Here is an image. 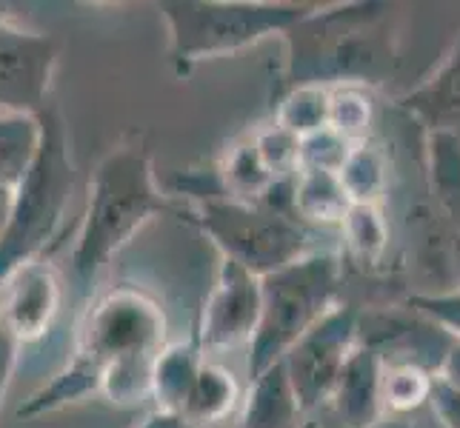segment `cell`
<instances>
[{"mask_svg": "<svg viewBox=\"0 0 460 428\" xmlns=\"http://www.w3.org/2000/svg\"><path fill=\"white\" fill-rule=\"evenodd\" d=\"M426 157H429L432 195L460 229V137L452 132H429Z\"/></svg>", "mask_w": 460, "mask_h": 428, "instance_id": "cell-20", "label": "cell"}, {"mask_svg": "<svg viewBox=\"0 0 460 428\" xmlns=\"http://www.w3.org/2000/svg\"><path fill=\"white\" fill-rule=\"evenodd\" d=\"M63 306V283L55 266L31 260L0 283V326L18 345L38 343L52 331Z\"/></svg>", "mask_w": 460, "mask_h": 428, "instance_id": "cell-11", "label": "cell"}, {"mask_svg": "<svg viewBox=\"0 0 460 428\" xmlns=\"http://www.w3.org/2000/svg\"><path fill=\"white\" fill-rule=\"evenodd\" d=\"M12 209H14V188L0 183V240H4V234L9 229Z\"/></svg>", "mask_w": 460, "mask_h": 428, "instance_id": "cell-33", "label": "cell"}, {"mask_svg": "<svg viewBox=\"0 0 460 428\" xmlns=\"http://www.w3.org/2000/svg\"><path fill=\"white\" fill-rule=\"evenodd\" d=\"M237 406H241V386L234 374L220 362L203 360L178 417L189 428H215L226 423Z\"/></svg>", "mask_w": 460, "mask_h": 428, "instance_id": "cell-14", "label": "cell"}, {"mask_svg": "<svg viewBox=\"0 0 460 428\" xmlns=\"http://www.w3.org/2000/svg\"><path fill=\"white\" fill-rule=\"evenodd\" d=\"M349 197L338 180V174L329 171H304L297 169L292 178V212L317 226L343 223L349 212Z\"/></svg>", "mask_w": 460, "mask_h": 428, "instance_id": "cell-18", "label": "cell"}, {"mask_svg": "<svg viewBox=\"0 0 460 428\" xmlns=\"http://www.w3.org/2000/svg\"><path fill=\"white\" fill-rule=\"evenodd\" d=\"M203 352L195 340L186 343H166V348L157 354L155 366H152V380H149V397L155 400V411H164V415H181L183 400L189 389H192L198 369L203 362Z\"/></svg>", "mask_w": 460, "mask_h": 428, "instance_id": "cell-16", "label": "cell"}, {"mask_svg": "<svg viewBox=\"0 0 460 428\" xmlns=\"http://www.w3.org/2000/svg\"><path fill=\"white\" fill-rule=\"evenodd\" d=\"M198 220L224 260L266 277L309 255V237L292 217L263 203H243L226 195L200 200Z\"/></svg>", "mask_w": 460, "mask_h": 428, "instance_id": "cell-7", "label": "cell"}, {"mask_svg": "<svg viewBox=\"0 0 460 428\" xmlns=\"http://www.w3.org/2000/svg\"><path fill=\"white\" fill-rule=\"evenodd\" d=\"M18 340H14L9 331L0 326V403H4V394H6V386L12 380V371H14V362H18Z\"/></svg>", "mask_w": 460, "mask_h": 428, "instance_id": "cell-31", "label": "cell"}, {"mask_svg": "<svg viewBox=\"0 0 460 428\" xmlns=\"http://www.w3.org/2000/svg\"><path fill=\"white\" fill-rule=\"evenodd\" d=\"M372 428H411V423H406V420H377Z\"/></svg>", "mask_w": 460, "mask_h": 428, "instance_id": "cell-35", "label": "cell"}, {"mask_svg": "<svg viewBox=\"0 0 460 428\" xmlns=\"http://www.w3.org/2000/svg\"><path fill=\"white\" fill-rule=\"evenodd\" d=\"M300 406L292 391V383L283 369V360L252 377V389L243 400L241 428H297Z\"/></svg>", "mask_w": 460, "mask_h": 428, "instance_id": "cell-15", "label": "cell"}, {"mask_svg": "<svg viewBox=\"0 0 460 428\" xmlns=\"http://www.w3.org/2000/svg\"><path fill=\"white\" fill-rule=\"evenodd\" d=\"M343 237L352 255L360 260H377L386 249V220L377 205H349L343 217Z\"/></svg>", "mask_w": 460, "mask_h": 428, "instance_id": "cell-26", "label": "cell"}, {"mask_svg": "<svg viewBox=\"0 0 460 428\" xmlns=\"http://www.w3.org/2000/svg\"><path fill=\"white\" fill-rule=\"evenodd\" d=\"M358 337V311L352 306H335L283 354V369H287V377L304 415L332 397V389H335L343 371V362L360 345Z\"/></svg>", "mask_w": 460, "mask_h": 428, "instance_id": "cell-8", "label": "cell"}, {"mask_svg": "<svg viewBox=\"0 0 460 428\" xmlns=\"http://www.w3.org/2000/svg\"><path fill=\"white\" fill-rule=\"evenodd\" d=\"M312 12L304 4H161L169 29V55L192 66L243 52L269 35L289 31Z\"/></svg>", "mask_w": 460, "mask_h": 428, "instance_id": "cell-6", "label": "cell"}, {"mask_svg": "<svg viewBox=\"0 0 460 428\" xmlns=\"http://www.w3.org/2000/svg\"><path fill=\"white\" fill-rule=\"evenodd\" d=\"M401 103L429 123V132H452L460 137V40L429 81L411 89Z\"/></svg>", "mask_w": 460, "mask_h": 428, "instance_id": "cell-13", "label": "cell"}, {"mask_svg": "<svg viewBox=\"0 0 460 428\" xmlns=\"http://www.w3.org/2000/svg\"><path fill=\"white\" fill-rule=\"evenodd\" d=\"M429 403L435 408L438 420L443 428H460V391L447 386L443 380H432V391H429Z\"/></svg>", "mask_w": 460, "mask_h": 428, "instance_id": "cell-30", "label": "cell"}, {"mask_svg": "<svg viewBox=\"0 0 460 428\" xmlns=\"http://www.w3.org/2000/svg\"><path fill=\"white\" fill-rule=\"evenodd\" d=\"M43 140L40 115L0 112V183L18 186L35 163Z\"/></svg>", "mask_w": 460, "mask_h": 428, "instance_id": "cell-19", "label": "cell"}, {"mask_svg": "<svg viewBox=\"0 0 460 428\" xmlns=\"http://www.w3.org/2000/svg\"><path fill=\"white\" fill-rule=\"evenodd\" d=\"M101 380H103V369L94 362L92 357L75 352V357L63 366L49 383L40 386L31 397L18 408L21 417H43L52 415V411L81 403L84 397H92V394H101Z\"/></svg>", "mask_w": 460, "mask_h": 428, "instance_id": "cell-17", "label": "cell"}, {"mask_svg": "<svg viewBox=\"0 0 460 428\" xmlns=\"http://www.w3.org/2000/svg\"><path fill=\"white\" fill-rule=\"evenodd\" d=\"M338 180L352 205H377L386 192V163L369 140L355 143L346 163L338 171Z\"/></svg>", "mask_w": 460, "mask_h": 428, "instance_id": "cell-22", "label": "cell"}, {"mask_svg": "<svg viewBox=\"0 0 460 428\" xmlns=\"http://www.w3.org/2000/svg\"><path fill=\"white\" fill-rule=\"evenodd\" d=\"M55 66V40L0 12V112L40 115L49 98Z\"/></svg>", "mask_w": 460, "mask_h": 428, "instance_id": "cell-9", "label": "cell"}, {"mask_svg": "<svg viewBox=\"0 0 460 428\" xmlns=\"http://www.w3.org/2000/svg\"><path fill=\"white\" fill-rule=\"evenodd\" d=\"M435 377L460 391V340L452 343V348L447 352V357H443V362H440V369H438Z\"/></svg>", "mask_w": 460, "mask_h": 428, "instance_id": "cell-32", "label": "cell"}, {"mask_svg": "<svg viewBox=\"0 0 460 428\" xmlns=\"http://www.w3.org/2000/svg\"><path fill=\"white\" fill-rule=\"evenodd\" d=\"M261 317V277L232 260H220L215 289L206 300L198 345L206 354L232 352L255 337Z\"/></svg>", "mask_w": 460, "mask_h": 428, "instance_id": "cell-10", "label": "cell"}, {"mask_svg": "<svg viewBox=\"0 0 460 428\" xmlns=\"http://www.w3.org/2000/svg\"><path fill=\"white\" fill-rule=\"evenodd\" d=\"M435 374L409 362H384V377H380V403H386L392 411L406 415L429 400Z\"/></svg>", "mask_w": 460, "mask_h": 428, "instance_id": "cell-24", "label": "cell"}, {"mask_svg": "<svg viewBox=\"0 0 460 428\" xmlns=\"http://www.w3.org/2000/svg\"><path fill=\"white\" fill-rule=\"evenodd\" d=\"M355 143H349L346 137H341L335 129H321L312 132L306 137H300L297 143V169L304 171H329L338 174L341 166L346 163L349 152H352Z\"/></svg>", "mask_w": 460, "mask_h": 428, "instance_id": "cell-27", "label": "cell"}, {"mask_svg": "<svg viewBox=\"0 0 460 428\" xmlns=\"http://www.w3.org/2000/svg\"><path fill=\"white\" fill-rule=\"evenodd\" d=\"M237 428H241V425H237Z\"/></svg>", "mask_w": 460, "mask_h": 428, "instance_id": "cell-38", "label": "cell"}, {"mask_svg": "<svg viewBox=\"0 0 460 428\" xmlns=\"http://www.w3.org/2000/svg\"><path fill=\"white\" fill-rule=\"evenodd\" d=\"M406 306L426 317L429 323L443 328L452 340H460V289L457 292H435V294H411Z\"/></svg>", "mask_w": 460, "mask_h": 428, "instance_id": "cell-29", "label": "cell"}, {"mask_svg": "<svg viewBox=\"0 0 460 428\" xmlns=\"http://www.w3.org/2000/svg\"><path fill=\"white\" fill-rule=\"evenodd\" d=\"M341 263L335 255H306L261 277V317L249 343V377H258L338 303Z\"/></svg>", "mask_w": 460, "mask_h": 428, "instance_id": "cell-5", "label": "cell"}, {"mask_svg": "<svg viewBox=\"0 0 460 428\" xmlns=\"http://www.w3.org/2000/svg\"><path fill=\"white\" fill-rule=\"evenodd\" d=\"M258 149V157L263 161V166L269 169L275 180L280 178H292L297 171V137L280 126H269V129H261L255 137H252Z\"/></svg>", "mask_w": 460, "mask_h": 428, "instance_id": "cell-28", "label": "cell"}, {"mask_svg": "<svg viewBox=\"0 0 460 428\" xmlns=\"http://www.w3.org/2000/svg\"><path fill=\"white\" fill-rule=\"evenodd\" d=\"M164 209L152 161L137 146H118L94 169L89 203L72 249V268L81 283H92L101 268Z\"/></svg>", "mask_w": 460, "mask_h": 428, "instance_id": "cell-2", "label": "cell"}, {"mask_svg": "<svg viewBox=\"0 0 460 428\" xmlns=\"http://www.w3.org/2000/svg\"><path fill=\"white\" fill-rule=\"evenodd\" d=\"M275 126L292 132L297 140L329 126V89L317 83L295 86L278 106Z\"/></svg>", "mask_w": 460, "mask_h": 428, "instance_id": "cell-23", "label": "cell"}, {"mask_svg": "<svg viewBox=\"0 0 460 428\" xmlns=\"http://www.w3.org/2000/svg\"><path fill=\"white\" fill-rule=\"evenodd\" d=\"M166 348V314L161 303L135 285H115L94 300L77 335V348L103 369L101 394L115 406L149 397L157 354Z\"/></svg>", "mask_w": 460, "mask_h": 428, "instance_id": "cell-1", "label": "cell"}, {"mask_svg": "<svg viewBox=\"0 0 460 428\" xmlns=\"http://www.w3.org/2000/svg\"><path fill=\"white\" fill-rule=\"evenodd\" d=\"M40 120V152L26 171V178L14 186L12 220L4 240H0V283L14 268L31 260H43V251L60 231L72 200L75 169L69 157L66 129H63V120L55 109H43Z\"/></svg>", "mask_w": 460, "mask_h": 428, "instance_id": "cell-4", "label": "cell"}, {"mask_svg": "<svg viewBox=\"0 0 460 428\" xmlns=\"http://www.w3.org/2000/svg\"><path fill=\"white\" fill-rule=\"evenodd\" d=\"M455 255H457V275H460V231L455 237Z\"/></svg>", "mask_w": 460, "mask_h": 428, "instance_id": "cell-36", "label": "cell"}, {"mask_svg": "<svg viewBox=\"0 0 460 428\" xmlns=\"http://www.w3.org/2000/svg\"><path fill=\"white\" fill-rule=\"evenodd\" d=\"M386 6L358 4L335 12H309L292 26V77L304 83H367L389 72L392 46L380 29Z\"/></svg>", "mask_w": 460, "mask_h": 428, "instance_id": "cell-3", "label": "cell"}, {"mask_svg": "<svg viewBox=\"0 0 460 428\" xmlns=\"http://www.w3.org/2000/svg\"><path fill=\"white\" fill-rule=\"evenodd\" d=\"M380 377L384 357L372 345H358L332 389V408L346 428H372L380 415Z\"/></svg>", "mask_w": 460, "mask_h": 428, "instance_id": "cell-12", "label": "cell"}, {"mask_svg": "<svg viewBox=\"0 0 460 428\" xmlns=\"http://www.w3.org/2000/svg\"><path fill=\"white\" fill-rule=\"evenodd\" d=\"M297 428H321V425H317L314 420H306V423H300Z\"/></svg>", "mask_w": 460, "mask_h": 428, "instance_id": "cell-37", "label": "cell"}, {"mask_svg": "<svg viewBox=\"0 0 460 428\" xmlns=\"http://www.w3.org/2000/svg\"><path fill=\"white\" fill-rule=\"evenodd\" d=\"M137 428H189L183 425L181 417H174V415H164V411H152V415L140 423Z\"/></svg>", "mask_w": 460, "mask_h": 428, "instance_id": "cell-34", "label": "cell"}, {"mask_svg": "<svg viewBox=\"0 0 460 428\" xmlns=\"http://www.w3.org/2000/svg\"><path fill=\"white\" fill-rule=\"evenodd\" d=\"M372 123V100L360 86H338L329 92V129L349 143H363Z\"/></svg>", "mask_w": 460, "mask_h": 428, "instance_id": "cell-25", "label": "cell"}, {"mask_svg": "<svg viewBox=\"0 0 460 428\" xmlns=\"http://www.w3.org/2000/svg\"><path fill=\"white\" fill-rule=\"evenodd\" d=\"M220 178H224L226 197L243 200V203H261L275 183V178L269 174V169L258 157L252 137L234 143L226 152L224 163H220Z\"/></svg>", "mask_w": 460, "mask_h": 428, "instance_id": "cell-21", "label": "cell"}]
</instances>
